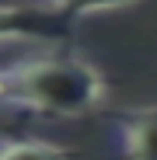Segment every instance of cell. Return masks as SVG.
<instances>
[{"instance_id":"obj_1","label":"cell","mask_w":157,"mask_h":160,"mask_svg":"<svg viewBox=\"0 0 157 160\" xmlns=\"http://www.w3.org/2000/svg\"><path fill=\"white\" fill-rule=\"evenodd\" d=\"M105 101V77L77 52H42L4 70L0 104L45 118H81Z\"/></svg>"},{"instance_id":"obj_2","label":"cell","mask_w":157,"mask_h":160,"mask_svg":"<svg viewBox=\"0 0 157 160\" xmlns=\"http://www.w3.org/2000/svg\"><path fill=\"white\" fill-rule=\"evenodd\" d=\"M70 18H63L52 7H14V4H0V42L11 38H52L66 32Z\"/></svg>"},{"instance_id":"obj_3","label":"cell","mask_w":157,"mask_h":160,"mask_svg":"<svg viewBox=\"0 0 157 160\" xmlns=\"http://www.w3.org/2000/svg\"><path fill=\"white\" fill-rule=\"evenodd\" d=\"M115 136L126 160H157V108L129 112L115 125Z\"/></svg>"},{"instance_id":"obj_4","label":"cell","mask_w":157,"mask_h":160,"mask_svg":"<svg viewBox=\"0 0 157 160\" xmlns=\"http://www.w3.org/2000/svg\"><path fill=\"white\" fill-rule=\"evenodd\" d=\"M0 160H77V153L45 139H18V143L0 139Z\"/></svg>"},{"instance_id":"obj_5","label":"cell","mask_w":157,"mask_h":160,"mask_svg":"<svg viewBox=\"0 0 157 160\" xmlns=\"http://www.w3.org/2000/svg\"><path fill=\"white\" fill-rule=\"evenodd\" d=\"M42 4L73 21V18H87V14H101V11H122L136 0H42Z\"/></svg>"},{"instance_id":"obj_6","label":"cell","mask_w":157,"mask_h":160,"mask_svg":"<svg viewBox=\"0 0 157 160\" xmlns=\"http://www.w3.org/2000/svg\"><path fill=\"white\" fill-rule=\"evenodd\" d=\"M0 94H4V70H0Z\"/></svg>"}]
</instances>
